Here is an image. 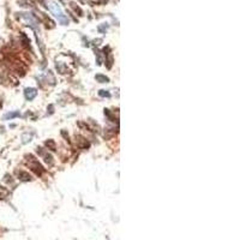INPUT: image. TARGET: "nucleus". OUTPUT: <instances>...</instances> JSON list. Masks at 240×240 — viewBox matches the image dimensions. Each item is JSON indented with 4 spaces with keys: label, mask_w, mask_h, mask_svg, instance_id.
<instances>
[{
    "label": "nucleus",
    "mask_w": 240,
    "mask_h": 240,
    "mask_svg": "<svg viewBox=\"0 0 240 240\" xmlns=\"http://www.w3.org/2000/svg\"><path fill=\"white\" fill-rule=\"evenodd\" d=\"M25 165L29 167V169L31 170L33 173H35L36 175L41 176L43 173H45V168L39 162V160L33 155V154H29V155H25Z\"/></svg>",
    "instance_id": "f257e3e1"
},
{
    "label": "nucleus",
    "mask_w": 240,
    "mask_h": 240,
    "mask_svg": "<svg viewBox=\"0 0 240 240\" xmlns=\"http://www.w3.org/2000/svg\"><path fill=\"white\" fill-rule=\"evenodd\" d=\"M49 10L58 18V20L60 22V24H63V25H67L69 24V18L63 13L61 9H60V6L56 3H50L49 4Z\"/></svg>",
    "instance_id": "f03ea898"
},
{
    "label": "nucleus",
    "mask_w": 240,
    "mask_h": 240,
    "mask_svg": "<svg viewBox=\"0 0 240 240\" xmlns=\"http://www.w3.org/2000/svg\"><path fill=\"white\" fill-rule=\"evenodd\" d=\"M12 67L20 77H23L26 72V65H24L19 60H12Z\"/></svg>",
    "instance_id": "7ed1b4c3"
},
{
    "label": "nucleus",
    "mask_w": 240,
    "mask_h": 240,
    "mask_svg": "<svg viewBox=\"0 0 240 240\" xmlns=\"http://www.w3.org/2000/svg\"><path fill=\"white\" fill-rule=\"evenodd\" d=\"M28 23H29V25L31 26V28H34L35 30H37V28H39V23H37V20L33 17V15H29V13H19Z\"/></svg>",
    "instance_id": "20e7f679"
},
{
    "label": "nucleus",
    "mask_w": 240,
    "mask_h": 240,
    "mask_svg": "<svg viewBox=\"0 0 240 240\" xmlns=\"http://www.w3.org/2000/svg\"><path fill=\"white\" fill-rule=\"evenodd\" d=\"M75 138H76V144H77L78 148H80V149H88L90 146V143H89V140L86 138H84V137H82L79 135H76Z\"/></svg>",
    "instance_id": "39448f33"
},
{
    "label": "nucleus",
    "mask_w": 240,
    "mask_h": 240,
    "mask_svg": "<svg viewBox=\"0 0 240 240\" xmlns=\"http://www.w3.org/2000/svg\"><path fill=\"white\" fill-rule=\"evenodd\" d=\"M36 95H37V90L35 88H26L24 90V96H25V99L28 101L34 100L36 97Z\"/></svg>",
    "instance_id": "423d86ee"
},
{
    "label": "nucleus",
    "mask_w": 240,
    "mask_h": 240,
    "mask_svg": "<svg viewBox=\"0 0 240 240\" xmlns=\"http://www.w3.org/2000/svg\"><path fill=\"white\" fill-rule=\"evenodd\" d=\"M16 173H17L18 179L20 180V181H31L33 180L31 175H30L28 172H25V170H16Z\"/></svg>",
    "instance_id": "0eeeda50"
},
{
    "label": "nucleus",
    "mask_w": 240,
    "mask_h": 240,
    "mask_svg": "<svg viewBox=\"0 0 240 240\" xmlns=\"http://www.w3.org/2000/svg\"><path fill=\"white\" fill-rule=\"evenodd\" d=\"M42 157H43V161L48 165V166H53V163H54V160H53V156L49 154V153H47V151H45L42 155H41Z\"/></svg>",
    "instance_id": "6e6552de"
},
{
    "label": "nucleus",
    "mask_w": 240,
    "mask_h": 240,
    "mask_svg": "<svg viewBox=\"0 0 240 240\" xmlns=\"http://www.w3.org/2000/svg\"><path fill=\"white\" fill-rule=\"evenodd\" d=\"M20 115V113L18 110H13V112H10V113H6L4 115V120H11L13 118H18Z\"/></svg>",
    "instance_id": "1a4fd4ad"
},
{
    "label": "nucleus",
    "mask_w": 240,
    "mask_h": 240,
    "mask_svg": "<svg viewBox=\"0 0 240 240\" xmlns=\"http://www.w3.org/2000/svg\"><path fill=\"white\" fill-rule=\"evenodd\" d=\"M20 41H22V43H23L24 47L30 48V40H29V37L24 33H20Z\"/></svg>",
    "instance_id": "9d476101"
},
{
    "label": "nucleus",
    "mask_w": 240,
    "mask_h": 240,
    "mask_svg": "<svg viewBox=\"0 0 240 240\" xmlns=\"http://www.w3.org/2000/svg\"><path fill=\"white\" fill-rule=\"evenodd\" d=\"M45 145H46L49 150H52V151H55V150H56V144H55V142H54L53 139H47V140L45 142Z\"/></svg>",
    "instance_id": "9b49d317"
},
{
    "label": "nucleus",
    "mask_w": 240,
    "mask_h": 240,
    "mask_svg": "<svg viewBox=\"0 0 240 240\" xmlns=\"http://www.w3.org/2000/svg\"><path fill=\"white\" fill-rule=\"evenodd\" d=\"M56 70H58V72L59 73H61V75H65V73H67V67L63 64V63H56Z\"/></svg>",
    "instance_id": "f8f14e48"
},
{
    "label": "nucleus",
    "mask_w": 240,
    "mask_h": 240,
    "mask_svg": "<svg viewBox=\"0 0 240 240\" xmlns=\"http://www.w3.org/2000/svg\"><path fill=\"white\" fill-rule=\"evenodd\" d=\"M95 79L99 82V83H108L109 82V78L107 76H103V75H96L95 76Z\"/></svg>",
    "instance_id": "ddd939ff"
},
{
    "label": "nucleus",
    "mask_w": 240,
    "mask_h": 240,
    "mask_svg": "<svg viewBox=\"0 0 240 240\" xmlns=\"http://www.w3.org/2000/svg\"><path fill=\"white\" fill-rule=\"evenodd\" d=\"M31 138H33V135H31V133H24V135L22 136V143H23V144H26V143H29L30 140H31Z\"/></svg>",
    "instance_id": "4468645a"
},
{
    "label": "nucleus",
    "mask_w": 240,
    "mask_h": 240,
    "mask_svg": "<svg viewBox=\"0 0 240 240\" xmlns=\"http://www.w3.org/2000/svg\"><path fill=\"white\" fill-rule=\"evenodd\" d=\"M71 7H72V9H73L76 12H78V15H79V16H83V11H82V9H80L79 6H77L75 3H71Z\"/></svg>",
    "instance_id": "2eb2a0df"
},
{
    "label": "nucleus",
    "mask_w": 240,
    "mask_h": 240,
    "mask_svg": "<svg viewBox=\"0 0 240 240\" xmlns=\"http://www.w3.org/2000/svg\"><path fill=\"white\" fill-rule=\"evenodd\" d=\"M106 63H107V69H112V65H113V56L112 55H108Z\"/></svg>",
    "instance_id": "dca6fc26"
},
{
    "label": "nucleus",
    "mask_w": 240,
    "mask_h": 240,
    "mask_svg": "<svg viewBox=\"0 0 240 240\" xmlns=\"http://www.w3.org/2000/svg\"><path fill=\"white\" fill-rule=\"evenodd\" d=\"M105 114L108 116V119L110 120V121H115V118L112 115V113H110V110H109V109H105Z\"/></svg>",
    "instance_id": "f3484780"
},
{
    "label": "nucleus",
    "mask_w": 240,
    "mask_h": 240,
    "mask_svg": "<svg viewBox=\"0 0 240 240\" xmlns=\"http://www.w3.org/2000/svg\"><path fill=\"white\" fill-rule=\"evenodd\" d=\"M99 95H100L101 97H110V94H109L108 91H106V90H100Z\"/></svg>",
    "instance_id": "a211bd4d"
},
{
    "label": "nucleus",
    "mask_w": 240,
    "mask_h": 240,
    "mask_svg": "<svg viewBox=\"0 0 240 240\" xmlns=\"http://www.w3.org/2000/svg\"><path fill=\"white\" fill-rule=\"evenodd\" d=\"M47 77H49V79H50V85H54V84H55V78H54V76L52 75V72H50V71H48Z\"/></svg>",
    "instance_id": "6ab92c4d"
},
{
    "label": "nucleus",
    "mask_w": 240,
    "mask_h": 240,
    "mask_svg": "<svg viewBox=\"0 0 240 240\" xmlns=\"http://www.w3.org/2000/svg\"><path fill=\"white\" fill-rule=\"evenodd\" d=\"M47 109H49V112H48V114H53L54 113V106L53 105H49L48 106V108Z\"/></svg>",
    "instance_id": "aec40b11"
},
{
    "label": "nucleus",
    "mask_w": 240,
    "mask_h": 240,
    "mask_svg": "<svg viewBox=\"0 0 240 240\" xmlns=\"http://www.w3.org/2000/svg\"><path fill=\"white\" fill-rule=\"evenodd\" d=\"M96 58H97V65H101V56H100V52H96Z\"/></svg>",
    "instance_id": "412c9836"
},
{
    "label": "nucleus",
    "mask_w": 240,
    "mask_h": 240,
    "mask_svg": "<svg viewBox=\"0 0 240 240\" xmlns=\"http://www.w3.org/2000/svg\"><path fill=\"white\" fill-rule=\"evenodd\" d=\"M61 135L64 136V138H65L66 140H69V133H66V131H65V130H63V131H61Z\"/></svg>",
    "instance_id": "4be33fe9"
},
{
    "label": "nucleus",
    "mask_w": 240,
    "mask_h": 240,
    "mask_svg": "<svg viewBox=\"0 0 240 240\" xmlns=\"http://www.w3.org/2000/svg\"><path fill=\"white\" fill-rule=\"evenodd\" d=\"M105 30H107V25H103V26H99V31L103 33Z\"/></svg>",
    "instance_id": "5701e85b"
},
{
    "label": "nucleus",
    "mask_w": 240,
    "mask_h": 240,
    "mask_svg": "<svg viewBox=\"0 0 240 240\" xmlns=\"http://www.w3.org/2000/svg\"><path fill=\"white\" fill-rule=\"evenodd\" d=\"M100 1H101L102 4H106V3H107V0H100Z\"/></svg>",
    "instance_id": "b1692460"
},
{
    "label": "nucleus",
    "mask_w": 240,
    "mask_h": 240,
    "mask_svg": "<svg viewBox=\"0 0 240 240\" xmlns=\"http://www.w3.org/2000/svg\"><path fill=\"white\" fill-rule=\"evenodd\" d=\"M0 198H3V195H1V193H0Z\"/></svg>",
    "instance_id": "393cba45"
}]
</instances>
